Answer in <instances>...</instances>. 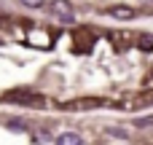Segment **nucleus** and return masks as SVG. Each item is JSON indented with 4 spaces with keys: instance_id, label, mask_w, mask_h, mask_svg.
<instances>
[{
    "instance_id": "nucleus-1",
    "label": "nucleus",
    "mask_w": 153,
    "mask_h": 145,
    "mask_svg": "<svg viewBox=\"0 0 153 145\" xmlns=\"http://www.w3.org/2000/svg\"><path fill=\"white\" fill-rule=\"evenodd\" d=\"M48 8H51V13H54L56 19H62V22H73V19H75V16H73V5H70L67 0H51Z\"/></svg>"
},
{
    "instance_id": "nucleus-2",
    "label": "nucleus",
    "mask_w": 153,
    "mask_h": 145,
    "mask_svg": "<svg viewBox=\"0 0 153 145\" xmlns=\"http://www.w3.org/2000/svg\"><path fill=\"white\" fill-rule=\"evenodd\" d=\"M100 100H78V102H62L65 110H89V108H97Z\"/></svg>"
},
{
    "instance_id": "nucleus-3",
    "label": "nucleus",
    "mask_w": 153,
    "mask_h": 145,
    "mask_svg": "<svg viewBox=\"0 0 153 145\" xmlns=\"http://www.w3.org/2000/svg\"><path fill=\"white\" fill-rule=\"evenodd\" d=\"M56 145H83V140H81V135H75V132H65V135L56 137Z\"/></svg>"
},
{
    "instance_id": "nucleus-4",
    "label": "nucleus",
    "mask_w": 153,
    "mask_h": 145,
    "mask_svg": "<svg viewBox=\"0 0 153 145\" xmlns=\"http://www.w3.org/2000/svg\"><path fill=\"white\" fill-rule=\"evenodd\" d=\"M108 13H110V16H116V19H132V16H134V11H132L129 5H113Z\"/></svg>"
},
{
    "instance_id": "nucleus-5",
    "label": "nucleus",
    "mask_w": 153,
    "mask_h": 145,
    "mask_svg": "<svg viewBox=\"0 0 153 145\" xmlns=\"http://www.w3.org/2000/svg\"><path fill=\"white\" fill-rule=\"evenodd\" d=\"M19 3H24L27 8H40V5H43L46 0H19Z\"/></svg>"
},
{
    "instance_id": "nucleus-6",
    "label": "nucleus",
    "mask_w": 153,
    "mask_h": 145,
    "mask_svg": "<svg viewBox=\"0 0 153 145\" xmlns=\"http://www.w3.org/2000/svg\"><path fill=\"white\" fill-rule=\"evenodd\" d=\"M8 126H11V129H16V132H27V129H30L27 124H19V121H11Z\"/></svg>"
},
{
    "instance_id": "nucleus-7",
    "label": "nucleus",
    "mask_w": 153,
    "mask_h": 145,
    "mask_svg": "<svg viewBox=\"0 0 153 145\" xmlns=\"http://www.w3.org/2000/svg\"><path fill=\"white\" fill-rule=\"evenodd\" d=\"M151 38H148V35H145V38H140V48H143V51H151Z\"/></svg>"
},
{
    "instance_id": "nucleus-8",
    "label": "nucleus",
    "mask_w": 153,
    "mask_h": 145,
    "mask_svg": "<svg viewBox=\"0 0 153 145\" xmlns=\"http://www.w3.org/2000/svg\"><path fill=\"white\" fill-rule=\"evenodd\" d=\"M35 137H38V143H48V135H43V132H35Z\"/></svg>"
}]
</instances>
